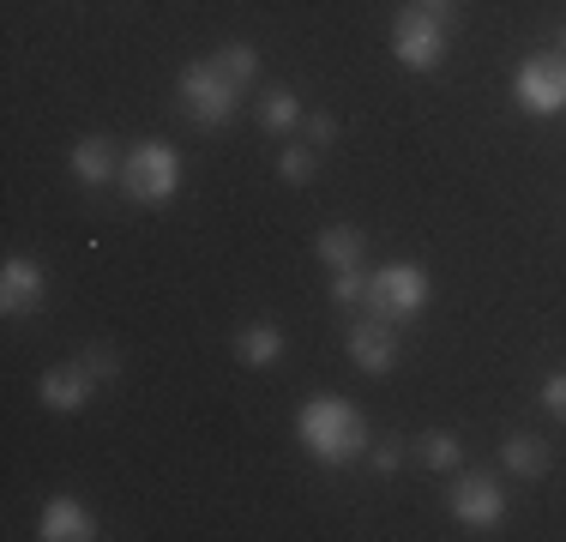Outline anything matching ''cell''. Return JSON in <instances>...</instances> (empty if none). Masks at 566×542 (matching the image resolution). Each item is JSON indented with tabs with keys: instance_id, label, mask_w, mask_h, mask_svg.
Here are the masks:
<instances>
[{
	"instance_id": "6da1fadb",
	"label": "cell",
	"mask_w": 566,
	"mask_h": 542,
	"mask_svg": "<svg viewBox=\"0 0 566 542\" xmlns=\"http://www.w3.org/2000/svg\"><path fill=\"white\" fill-rule=\"evenodd\" d=\"M295 440H302L307 458L326 465V470H344V465H356V458L374 452L368 416L349 398H332V392H319V398H307L302 410H295Z\"/></svg>"
},
{
	"instance_id": "7a4b0ae2",
	"label": "cell",
	"mask_w": 566,
	"mask_h": 542,
	"mask_svg": "<svg viewBox=\"0 0 566 542\" xmlns=\"http://www.w3.org/2000/svg\"><path fill=\"white\" fill-rule=\"evenodd\" d=\"M241 79L235 73H223V61L211 54V61H193V66H181V79H175V97H181L187 108V121L193 127H206V133H218L235 121V108H241Z\"/></svg>"
},
{
	"instance_id": "3957f363",
	"label": "cell",
	"mask_w": 566,
	"mask_h": 542,
	"mask_svg": "<svg viewBox=\"0 0 566 542\" xmlns=\"http://www.w3.org/2000/svg\"><path fill=\"white\" fill-rule=\"evenodd\" d=\"M428 295H434L428 271L416 260H392V265H374L368 271V295H361V308H368V320H386V325H398V332H403V325L428 308Z\"/></svg>"
},
{
	"instance_id": "277c9868",
	"label": "cell",
	"mask_w": 566,
	"mask_h": 542,
	"mask_svg": "<svg viewBox=\"0 0 566 542\" xmlns=\"http://www.w3.org/2000/svg\"><path fill=\"white\" fill-rule=\"evenodd\" d=\"M120 194L133 206H169L181 194V157H175V145H164V139L133 145V157L120 163Z\"/></svg>"
},
{
	"instance_id": "5b68a950",
	"label": "cell",
	"mask_w": 566,
	"mask_h": 542,
	"mask_svg": "<svg viewBox=\"0 0 566 542\" xmlns=\"http://www.w3.org/2000/svg\"><path fill=\"white\" fill-rule=\"evenodd\" d=\"M447 49H452V24H440L434 12H422L416 0L392 19L398 66H410V73H440V66H447Z\"/></svg>"
},
{
	"instance_id": "8992f818",
	"label": "cell",
	"mask_w": 566,
	"mask_h": 542,
	"mask_svg": "<svg viewBox=\"0 0 566 542\" xmlns=\"http://www.w3.org/2000/svg\"><path fill=\"white\" fill-rule=\"evenodd\" d=\"M512 103L531 121L566 115V54H531V61L512 73Z\"/></svg>"
},
{
	"instance_id": "52a82bcc",
	"label": "cell",
	"mask_w": 566,
	"mask_h": 542,
	"mask_svg": "<svg viewBox=\"0 0 566 542\" xmlns=\"http://www.w3.org/2000/svg\"><path fill=\"white\" fill-rule=\"evenodd\" d=\"M447 507H452L458 524H470V531H494V524L506 519V488L494 482L489 470H470V477L452 482Z\"/></svg>"
},
{
	"instance_id": "ba28073f",
	"label": "cell",
	"mask_w": 566,
	"mask_h": 542,
	"mask_svg": "<svg viewBox=\"0 0 566 542\" xmlns=\"http://www.w3.org/2000/svg\"><path fill=\"white\" fill-rule=\"evenodd\" d=\"M36 398H43L49 410L73 416V410H85V404L97 398V374L85 368V356H78V362H61V368H49L43 379H36Z\"/></svg>"
},
{
	"instance_id": "9c48e42d",
	"label": "cell",
	"mask_w": 566,
	"mask_h": 542,
	"mask_svg": "<svg viewBox=\"0 0 566 542\" xmlns=\"http://www.w3.org/2000/svg\"><path fill=\"white\" fill-rule=\"evenodd\" d=\"M349 362H356L361 374H392L398 368V325L386 320H356L349 325Z\"/></svg>"
},
{
	"instance_id": "30bf717a",
	"label": "cell",
	"mask_w": 566,
	"mask_h": 542,
	"mask_svg": "<svg viewBox=\"0 0 566 542\" xmlns=\"http://www.w3.org/2000/svg\"><path fill=\"white\" fill-rule=\"evenodd\" d=\"M43 308V265L36 260H7L0 265V314L24 320Z\"/></svg>"
},
{
	"instance_id": "8fae6325",
	"label": "cell",
	"mask_w": 566,
	"mask_h": 542,
	"mask_svg": "<svg viewBox=\"0 0 566 542\" xmlns=\"http://www.w3.org/2000/svg\"><path fill=\"white\" fill-rule=\"evenodd\" d=\"M36 536H43V542H91V536H97V519L85 512V500L55 494L43 507V519H36Z\"/></svg>"
},
{
	"instance_id": "7c38bea8",
	"label": "cell",
	"mask_w": 566,
	"mask_h": 542,
	"mask_svg": "<svg viewBox=\"0 0 566 542\" xmlns=\"http://www.w3.org/2000/svg\"><path fill=\"white\" fill-rule=\"evenodd\" d=\"M66 163H73V175H78L85 187H109V181H120L115 145H109V139H97V133H91V139H78V145H73V157H66Z\"/></svg>"
},
{
	"instance_id": "4fadbf2b",
	"label": "cell",
	"mask_w": 566,
	"mask_h": 542,
	"mask_svg": "<svg viewBox=\"0 0 566 542\" xmlns=\"http://www.w3.org/2000/svg\"><path fill=\"white\" fill-rule=\"evenodd\" d=\"M314 253H319V265L349 271V265H361V253H368V236H361L356 223H332V229H319Z\"/></svg>"
},
{
	"instance_id": "5bb4252c",
	"label": "cell",
	"mask_w": 566,
	"mask_h": 542,
	"mask_svg": "<svg viewBox=\"0 0 566 542\" xmlns=\"http://www.w3.org/2000/svg\"><path fill=\"white\" fill-rule=\"evenodd\" d=\"M229 344H235V356L248 362V368H272V362H283V332L272 320H253V325H241L235 337H229Z\"/></svg>"
},
{
	"instance_id": "9a60e30c",
	"label": "cell",
	"mask_w": 566,
	"mask_h": 542,
	"mask_svg": "<svg viewBox=\"0 0 566 542\" xmlns=\"http://www.w3.org/2000/svg\"><path fill=\"white\" fill-rule=\"evenodd\" d=\"M501 465L518 482H536V477H548V446L536 440V434H512V440L501 446Z\"/></svg>"
},
{
	"instance_id": "2e32d148",
	"label": "cell",
	"mask_w": 566,
	"mask_h": 542,
	"mask_svg": "<svg viewBox=\"0 0 566 542\" xmlns=\"http://www.w3.org/2000/svg\"><path fill=\"white\" fill-rule=\"evenodd\" d=\"M253 115H260V127L265 133H290V127H302V103H295V91H265L260 103H253Z\"/></svg>"
},
{
	"instance_id": "e0dca14e",
	"label": "cell",
	"mask_w": 566,
	"mask_h": 542,
	"mask_svg": "<svg viewBox=\"0 0 566 542\" xmlns=\"http://www.w3.org/2000/svg\"><path fill=\"white\" fill-rule=\"evenodd\" d=\"M277 175L290 187H307L319 175V145H283V152H277Z\"/></svg>"
},
{
	"instance_id": "ac0fdd59",
	"label": "cell",
	"mask_w": 566,
	"mask_h": 542,
	"mask_svg": "<svg viewBox=\"0 0 566 542\" xmlns=\"http://www.w3.org/2000/svg\"><path fill=\"white\" fill-rule=\"evenodd\" d=\"M422 465H428V470H458V465H464V440H458V434H447V428L422 434Z\"/></svg>"
},
{
	"instance_id": "d6986e66",
	"label": "cell",
	"mask_w": 566,
	"mask_h": 542,
	"mask_svg": "<svg viewBox=\"0 0 566 542\" xmlns=\"http://www.w3.org/2000/svg\"><path fill=\"white\" fill-rule=\"evenodd\" d=\"M218 61H223V73L241 79V85H253V79H260V49H253V43H223Z\"/></svg>"
},
{
	"instance_id": "ffe728a7",
	"label": "cell",
	"mask_w": 566,
	"mask_h": 542,
	"mask_svg": "<svg viewBox=\"0 0 566 542\" xmlns=\"http://www.w3.org/2000/svg\"><path fill=\"white\" fill-rule=\"evenodd\" d=\"M361 295H368V271H361V265L332 271V302H338V308H361Z\"/></svg>"
},
{
	"instance_id": "44dd1931",
	"label": "cell",
	"mask_w": 566,
	"mask_h": 542,
	"mask_svg": "<svg viewBox=\"0 0 566 542\" xmlns=\"http://www.w3.org/2000/svg\"><path fill=\"white\" fill-rule=\"evenodd\" d=\"M302 133H307V145L326 152V145L338 139V115H302Z\"/></svg>"
},
{
	"instance_id": "7402d4cb",
	"label": "cell",
	"mask_w": 566,
	"mask_h": 542,
	"mask_svg": "<svg viewBox=\"0 0 566 542\" xmlns=\"http://www.w3.org/2000/svg\"><path fill=\"white\" fill-rule=\"evenodd\" d=\"M543 410L566 423V374H548V379H543Z\"/></svg>"
},
{
	"instance_id": "603a6c76",
	"label": "cell",
	"mask_w": 566,
	"mask_h": 542,
	"mask_svg": "<svg viewBox=\"0 0 566 542\" xmlns=\"http://www.w3.org/2000/svg\"><path fill=\"white\" fill-rule=\"evenodd\" d=\"M374 470H380V477H398V470H403V446L380 440V446H374Z\"/></svg>"
},
{
	"instance_id": "cb8c5ba5",
	"label": "cell",
	"mask_w": 566,
	"mask_h": 542,
	"mask_svg": "<svg viewBox=\"0 0 566 542\" xmlns=\"http://www.w3.org/2000/svg\"><path fill=\"white\" fill-rule=\"evenodd\" d=\"M85 368L97 374V379H115L120 374V356H115V350H85Z\"/></svg>"
},
{
	"instance_id": "d4e9b609",
	"label": "cell",
	"mask_w": 566,
	"mask_h": 542,
	"mask_svg": "<svg viewBox=\"0 0 566 542\" xmlns=\"http://www.w3.org/2000/svg\"><path fill=\"white\" fill-rule=\"evenodd\" d=\"M416 7H422V12H434L440 24H452V31H458V0H416Z\"/></svg>"
},
{
	"instance_id": "484cf974",
	"label": "cell",
	"mask_w": 566,
	"mask_h": 542,
	"mask_svg": "<svg viewBox=\"0 0 566 542\" xmlns=\"http://www.w3.org/2000/svg\"><path fill=\"white\" fill-rule=\"evenodd\" d=\"M560 49H566V24H560Z\"/></svg>"
}]
</instances>
